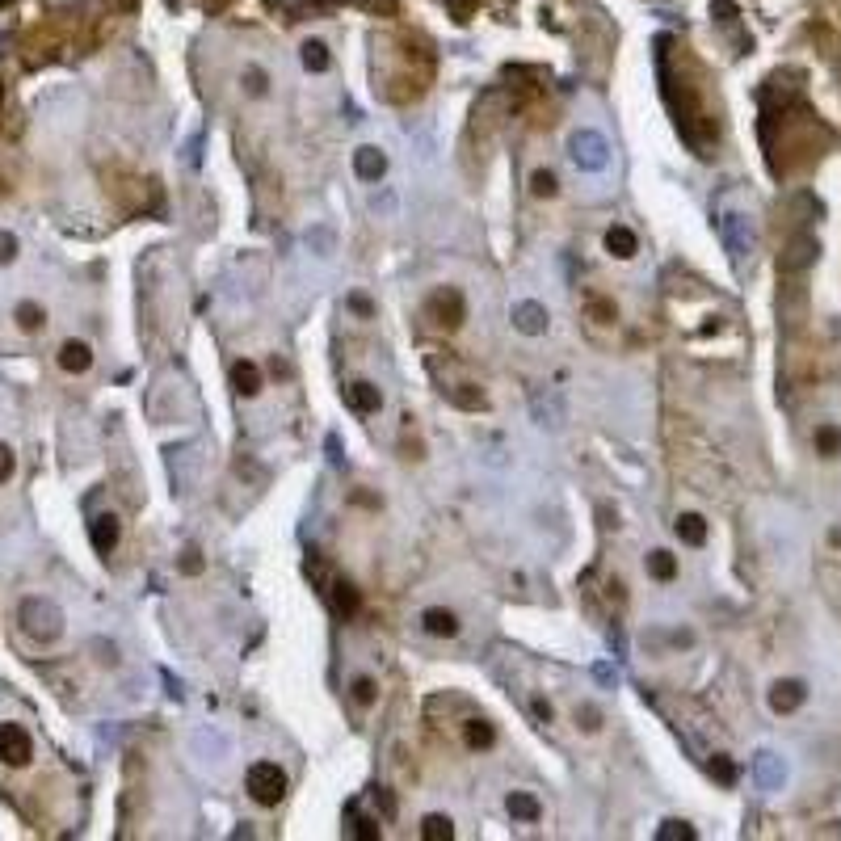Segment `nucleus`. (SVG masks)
Here are the masks:
<instances>
[{
  "mask_svg": "<svg viewBox=\"0 0 841 841\" xmlns=\"http://www.w3.org/2000/svg\"><path fill=\"white\" fill-rule=\"evenodd\" d=\"M585 312H589V320H598V324H614V320H619V307H614V299H602V295H593L585 303Z\"/></svg>",
  "mask_w": 841,
  "mask_h": 841,
  "instance_id": "393cba45",
  "label": "nucleus"
},
{
  "mask_svg": "<svg viewBox=\"0 0 841 841\" xmlns=\"http://www.w3.org/2000/svg\"><path fill=\"white\" fill-rule=\"evenodd\" d=\"M556 194H560V177L556 173H551V169H535V173H530V198L543 202V198H556Z\"/></svg>",
  "mask_w": 841,
  "mask_h": 841,
  "instance_id": "4be33fe9",
  "label": "nucleus"
},
{
  "mask_svg": "<svg viewBox=\"0 0 841 841\" xmlns=\"http://www.w3.org/2000/svg\"><path fill=\"white\" fill-rule=\"evenodd\" d=\"M421 837L425 841H450V837H455V825H450V816H438L434 812V816L421 820Z\"/></svg>",
  "mask_w": 841,
  "mask_h": 841,
  "instance_id": "b1692460",
  "label": "nucleus"
},
{
  "mask_svg": "<svg viewBox=\"0 0 841 841\" xmlns=\"http://www.w3.org/2000/svg\"><path fill=\"white\" fill-rule=\"evenodd\" d=\"M13 471H17V455H13V446H9V442H0V484H9V480H13Z\"/></svg>",
  "mask_w": 841,
  "mask_h": 841,
  "instance_id": "7c9ffc66",
  "label": "nucleus"
},
{
  "mask_svg": "<svg viewBox=\"0 0 841 841\" xmlns=\"http://www.w3.org/2000/svg\"><path fill=\"white\" fill-rule=\"evenodd\" d=\"M463 741H467V749H492L497 745V732H492V724L488 720H467L463 724Z\"/></svg>",
  "mask_w": 841,
  "mask_h": 841,
  "instance_id": "412c9836",
  "label": "nucleus"
},
{
  "mask_svg": "<svg viewBox=\"0 0 841 841\" xmlns=\"http://www.w3.org/2000/svg\"><path fill=\"white\" fill-rule=\"evenodd\" d=\"M425 312H429V320H434L438 328H459L463 324V295L455 291V286H442V291H434L429 295V303H425Z\"/></svg>",
  "mask_w": 841,
  "mask_h": 841,
  "instance_id": "39448f33",
  "label": "nucleus"
},
{
  "mask_svg": "<svg viewBox=\"0 0 841 841\" xmlns=\"http://www.w3.org/2000/svg\"><path fill=\"white\" fill-rule=\"evenodd\" d=\"M328 64H333V59H328L324 43H303V68L307 72H328Z\"/></svg>",
  "mask_w": 841,
  "mask_h": 841,
  "instance_id": "a878e982",
  "label": "nucleus"
},
{
  "mask_svg": "<svg viewBox=\"0 0 841 841\" xmlns=\"http://www.w3.org/2000/svg\"><path fill=\"white\" fill-rule=\"evenodd\" d=\"M17 253H22V244H17L13 232H0V265H13Z\"/></svg>",
  "mask_w": 841,
  "mask_h": 841,
  "instance_id": "2f4dec72",
  "label": "nucleus"
},
{
  "mask_svg": "<svg viewBox=\"0 0 841 841\" xmlns=\"http://www.w3.org/2000/svg\"><path fill=\"white\" fill-rule=\"evenodd\" d=\"M244 791H249L253 804L261 808H278L286 795V774L278 770V762H253L244 774Z\"/></svg>",
  "mask_w": 841,
  "mask_h": 841,
  "instance_id": "f03ea898",
  "label": "nucleus"
},
{
  "mask_svg": "<svg viewBox=\"0 0 841 841\" xmlns=\"http://www.w3.org/2000/svg\"><path fill=\"white\" fill-rule=\"evenodd\" d=\"M232 387H236L240 396H257V392H261V371H257V362H244V358H240V362L232 366Z\"/></svg>",
  "mask_w": 841,
  "mask_h": 841,
  "instance_id": "6ab92c4d",
  "label": "nucleus"
},
{
  "mask_svg": "<svg viewBox=\"0 0 841 841\" xmlns=\"http://www.w3.org/2000/svg\"><path fill=\"white\" fill-rule=\"evenodd\" d=\"M13 324L22 328L26 337H38V333L47 328V307H43V303H34V299H22V303L13 307Z\"/></svg>",
  "mask_w": 841,
  "mask_h": 841,
  "instance_id": "f8f14e48",
  "label": "nucleus"
},
{
  "mask_svg": "<svg viewBox=\"0 0 841 841\" xmlns=\"http://www.w3.org/2000/svg\"><path fill=\"white\" fill-rule=\"evenodd\" d=\"M17 623H22V635L34 644H55L64 635V610H59L51 598H26L22 610H17Z\"/></svg>",
  "mask_w": 841,
  "mask_h": 841,
  "instance_id": "f257e3e1",
  "label": "nucleus"
},
{
  "mask_svg": "<svg viewBox=\"0 0 841 841\" xmlns=\"http://www.w3.org/2000/svg\"><path fill=\"white\" fill-rule=\"evenodd\" d=\"M535 715H539L543 724H551V720H556V707H551L547 699H535Z\"/></svg>",
  "mask_w": 841,
  "mask_h": 841,
  "instance_id": "f704fd0d",
  "label": "nucleus"
},
{
  "mask_svg": "<svg viewBox=\"0 0 841 841\" xmlns=\"http://www.w3.org/2000/svg\"><path fill=\"white\" fill-rule=\"evenodd\" d=\"M421 627H425V635H434V640H455V635H459V619L450 610H442V606H429L421 614Z\"/></svg>",
  "mask_w": 841,
  "mask_h": 841,
  "instance_id": "ddd939ff",
  "label": "nucleus"
},
{
  "mask_svg": "<svg viewBox=\"0 0 841 841\" xmlns=\"http://www.w3.org/2000/svg\"><path fill=\"white\" fill-rule=\"evenodd\" d=\"M244 93H249V97H265V93H270V76H265L261 68H244Z\"/></svg>",
  "mask_w": 841,
  "mask_h": 841,
  "instance_id": "c85d7f7f",
  "label": "nucleus"
},
{
  "mask_svg": "<svg viewBox=\"0 0 841 841\" xmlns=\"http://www.w3.org/2000/svg\"><path fill=\"white\" fill-rule=\"evenodd\" d=\"M181 568H186L190 577H198V572H202V560H198V551H194V547L186 551V560H181Z\"/></svg>",
  "mask_w": 841,
  "mask_h": 841,
  "instance_id": "c9c22d12",
  "label": "nucleus"
},
{
  "mask_svg": "<svg viewBox=\"0 0 841 841\" xmlns=\"http://www.w3.org/2000/svg\"><path fill=\"white\" fill-rule=\"evenodd\" d=\"M350 694H354L358 707H375V699H379V682H375V678H354Z\"/></svg>",
  "mask_w": 841,
  "mask_h": 841,
  "instance_id": "bb28decb",
  "label": "nucleus"
},
{
  "mask_svg": "<svg viewBox=\"0 0 841 841\" xmlns=\"http://www.w3.org/2000/svg\"><path fill=\"white\" fill-rule=\"evenodd\" d=\"M354 312H358V316H371V303H366V299L358 295V299H354Z\"/></svg>",
  "mask_w": 841,
  "mask_h": 841,
  "instance_id": "4c0bfd02",
  "label": "nucleus"
},
{
  "mask_svg": "<svg viewBox=\"0 0 841 841\" xmlns=\"http://www.w3.org/2000/svg\"><path fill=\"white\" fill-rule=\"evenodd\" d=\"M711 774H715V778H720V783H724V787H732V783H736V766L728 762V757H715V762H711Z\"/></svg>",
  "mask_w": 841,
  "mask_h": 841,
  "instance_id": "473e14b6",
  "label": "nucleus"
},
{
  "mask_svg": "<svg viewBox=\"0 0 841 841\" xmlns=\"http://www.w3.org/2000/svg\"><path fill=\"white\" fill-rule=\"evenodd\" d=\"M547 307L535 303V299H526V303H514V328L522 337H543L547 333Z\"/></svg>",
  "mask_w": 841,
  "mask_h": 841,
  "instance_id": "1a4fd4ad",
  "label": "nucleus"
},
{
  "mask_svg": "<svg viewBox=\"0 0 841 841\" xmlns=\"http://www.w3.org/2000/svg\"><path fill=\"white\" fill-rule=\"evenodd\" d=\"M568 152L577 160V169H585V173H602L610 164V143L598 131H577L568 139Z\"/></svg>",
  "mask_w": 841,
  "mask_h": 841,
  "instance_id": "20e7f679",
  "label": "nucleus"
},
{
  "mask_svg": "<svg viewBox=\"0 0 841 841\" xmlns=\"http://www.w3.org/2000/svg\"><path fill=\"white\" fill-rule=\"evenodd\" d=\"M606 253L610 257H619V261H631L635 253H640V240H635L631 228H623V223H614V228L606 232Z\"/></svg>",
  "mask_w": 841,
  "mask_h": 841,
  "instance_id": "dca6fc26",
  "label": "nucleus"
},
{
  "mask_svg": "<svg viewBox=\"0 0 841 841\" xmlns=\"http://www.w3.org/2000/svg\"><path fill=\"white\" fill-rule=\"evenodd\" d=\"M328 602H333L337 619H354V614L362 610V593L350 581H345V577H337L333 585H328Z\"/></svg>",
  "mask_w": 841,
  "mask_h": 841,
  "instance_id": "9b49d317",
  "label": "nucleus"
},
{
  "mask_svg": "<svg viewBox=\"0 0 841 841\" xmlns=\"http://www.w3.org/2000/svg\"><path fill=\"white\" fill-rule=\"evenodd\" d=\"M345 404L354 408V413H362V417H371V413H379L383 408V392L375 383H366V379H358V383H350L345 387Z\"/></svg>",
  "mask_w": 841,
  "mask_h": 841,
  "instance_id": "9d476101",
  "label": "nucleus"
},
{
  "mask_svg": "<svg viewBox=\"0 0 841 841\" xmlns=\"http://www.w3.org/2000/svg\"><path fill=\"white\" fill-rule=\"evenodd\" d=\"M13 5H17V0H0V9H13Z\"/></svg>",
  "mask_w": 841,
  "mask_h": 841,
  "instance_id": "58836bf2",
  "label": "nucleus"
},
{
  "mask_svg": "<svg viewBox=\"0 0 841 841\" xmlns=\"http://www.w3.org/2000/svg\"><path fill=\"white\" fill-rule=\"evenodd\" d=\"M55 366H59L64 375H89V371H93V345L80 341V337H68V341L55 350Z\"/></svg>",
  "mask_w": 841,
  "mask_h": 841,
  "instance_id": "0eeeda50",
  "label": "nucleus"
},
{
  "mask_svg": "<svg viewBox=\"0 0 841 841\" xmlns=\"http://www.w3.org/2000/svg\"><path fill=\"white\" fill-rule=\"evenodd\" d=\"M766 703H770L774 715H795L799 707L808 703V686L799 682V678H778L770 686V694H766Z\"/></svg>",
  "mask_w": 841,
  "mask_h": 841,
  "instance_id": "423d86ee",
  "label": "nucleus"
},
{
  "mask_svg": "<svg viewBox=\"0 0 841 841\" xmlns=\"http://www.w3.org/2000/svg\"><path fill=\"white\" fill-rule=\"evenodd\" d=\"M34 762V736L26 732V724L17 720H0V766L22 770Z\"/></svg>",
  "mask_w": 841,
  "mask_h": 841,
  "instance_id": "7ed1b4c3",
  "label": "nucleus"
},
{
  "mask_svg": "<svg viewBox=\"0 0 841 841\" xmlns=\"http://www.w3.org/2000/svg\"><path fill=\"white\" fill-rule=\"evenodd\" d=\"M812 450L820 459H841V425L837 421H820L812 429Z\"/></svg>",
  "mask_w": 841,
  "mask_h": 841,
  "instance_id": "2eb2a0df",
  "label": "nucleus"
},
{
  "mask_svg": "<svg viewBox=\"0 0 841 841\" xmlns=\"http://www.w3.org/2000/svg\"><path fill=\"white\" fill-rule=\"evenodd\" d=\"M673 530H678V539L686 547H703L707 543V518L703 514H682L678 522H673Z\"/></svg>",
  "mask_w": 841,
  "mask_h": 841,
  "instance_id": "a211bd4d",
  "label": "nucleus"
},
{
  "mask_svg": "<svg viewBox=\"0 0 841 841\" xmlns=\"http://www.w3.org/2000/svg\"><path fill=\"white\" fill-rule=\"evenodd\" d=\"M354 173H358L362 181H379V177L387 173V156H383V148H375V143L358 148V152H354Z\"/></svg>",
  "mask_w": 841,
  "mask_h": 841,
  "instance_id": "4468645a",
  "label": "nucleus"
},
{
  "mask_svg": "<svg viewBox=\"0 0 841 841\" xmlns=\"http://www.w3.org/2000/svg\"><path fill=\"white\" fill-rule=\"evenodd\" d=\"M656 841H694V829L686 820H665V825L656 829Z\"/></svg>",
  "mask_w": 841,
  "mask_h": 841,
  "instance_id": "cd10ccee",
  "label": "nucleus"
},
{
  "mask_svg": "<svg viewBox=\"0 0 841 841\" xmlns=\"http://www.w3.org/2000/svg\"><path fill=\"white\" fill-rule=\"evenodd\" d=\"M89 539H93V551L97 556H114L118 543H122V522L118 514H97L89 522Z\"/></svg>",
  "mask_w": 841,
  "mask_h": 841,
  "instance_id": "6e6552de",
  "label": "nucleus"
},
{
  "mask_svg": "<svg viewBox=\"0 0 841 841\" xmlns=\"http://www.w3.org/2000/svg\"><path fill=\"white\" fill-rule=\"evenodd\" d=\"M577 724H581L585 732H598V728H602V715L593 711V707H581V711H577Z\"/></svg>",
  "mask_w": 841,
  "mask_h": 841,
  "instance_id": "72a5a7b5",
  "label": "nucleus"
},
{
  "mask_svg": "<svg viewBox=\"0 0 841 841\" xmlns=\"http://www.w3.org/2000/svg\"><path fill=\"white\" fill-rule=\"evenodd\" d=\"M307 240H316V244H320L324 253H333V232H312V236H307Z\"/></svg>",
  "mask_w": 841,
  "mask_h": 841,
  "instance_id": "e433bc0d",
  "label": "nucleus"
},
{
  "mask_svg": "<svg viewBox=\"0 0 841 841\" xmlns=\"http://www.w3.org/2000/svg\"><path fill=\"white\" fill-rule=\"evenodd\" d=\"M505 808H509V816H514L518 825H535V820L543 816V804L530 791H514V795L505 799Z\"/></svg>",
  "mask_w": 841,
  "mask_h": 841,
  "instance_id": "f3484780",
  "label": "nucleus"
},
{
  "mask_svg": "<svg viewBox=\"0 0 841 841\" xmlns=\"http://www.w3.org/2000/svg\"><path fill=\"white\" fill-rule=\"evenodd\" d=\"M350 820H354V837H362V841H375L379 837V825L371 816H358V804H350Z\"/></svg>",
  "mask_w": 841,
  "mask_h": 841,
  "instance_id": "c756f323",
  "label": "nucleus"
},
{
  "mask_svg": "<svg viewBox=\"0 0 841 841\" xmlns=\"http://www.w3.org/2000/svg\"><path fill=\"white\" fill-rule=\"evenodd\" d=\"M648 572H652V577L661 581V585H669L673 577H678V560H673L669 551H652V556H648Z\"/></svg>",
  "mask_w": 841,
  "mask_h": 841,
  "instance_id": "5701e85b",
  "label": "nucleus"
},
{
  "mask_svg": "<svg viewBox=\"0 0 841 841\" xmlns=\"http://www.w3.org/2000/svg\"><path fill=\"white\" fill-rule=\"evenodd\" d=\"M783 778H787V770L774 753H757V783H762L766 791H774V787H783Z\"/></svg>",
  "mask_w": 841,
  "mask_h": 841,
  "instance_id": "aec40b11",
  "label": "nucleus"
}]
</instances>
